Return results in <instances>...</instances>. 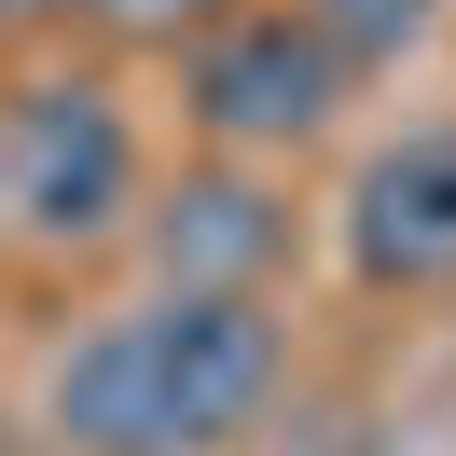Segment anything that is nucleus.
<instances>
[{
	"label": "nucleus",
	"mask_w": 456,
	"mask_h": 456,
	"mask_svg": "<svg viewBox=\"0 0 456 456\" xmlns=\"http://www.w3.org/2000/svg\"><path fill=\"white\" fill-rule=\"evenodd\" d=\"M277 401V318L249 290H152L56 360V428L84 456H222Z\"/></svg>",
	"instance_id": "f257e3e1"
},
{
	"label": "nucleus",
	"mask_w": 456,
	"mask_h": 456,
	"mask_svg": "<svg viewBox=\"0 0 456 456\" xmlns=\"http://www.w3.org/2000/svg\"><path fill=\"white\" fill-rule=\"evenodd\" d=\"M0 208L42 235V249H97V235L139 208V125L97 84H28L0 111Z\"/></svg>",
	"instance_id": "f03ea898"
},
{
	"label": "nucleus",
	"mask_w": 456,
	"mask_h": 456,
	"mask_svg": "<svg viewBox=\"0 0 456 456\" xmlns=\"http://www.w3.org/2000/svg\"><path fill=\"white\" fill-rule=\"evenodd\" d=\"M346 97V56L318 42V14H222L194 28V125L235 152H277V139H318Z\"/></svg>",
	"instance_id": "7ed1b4c3"
},
{
	"label": "nucleus",
	"mask_w": 456,
	"mask_h": 456,
	"mask_svg": "<svg viewBox=\"0 0 456 456\" xmlns=\"http://www.w3.org/2000/svg\"><path fill=\"white\" fill-rule=\"evenodd\" d=\"M346 263L373 290H443L456 277V125H415V139H387L346 180Z\"/></svg>",
	"instance_id": "20e7f679"
},
{
	"label": "nucleus",
	"mask_w": 456,
	"mask_h": 456,
	"mask_svg": "<svg viewBox=\"0 0 456 456\" xmlns=\"http://www.w3.org/2000/svg\"><path fill=\"white\" fill-rule=\"evenodd\" d=\"M277 249V208L249 180H194L167 194V290H249V263Z\"/></svg>",
	"instance_id": "39448f33"
},
{
	"label": "nucleus",
	"mask_w": 456,
	"mask_h": 456,
	"mask_svg": "<svg viewBox=\"0 0 456 456\" xmlns=\"http://www.w3.org/2000/svg\"><path fill=\"white\" fill-rule=\"evenodd\" d=\"M305 14H318V42H332L346 69H360V56H401V42L443 28V0H305Z\"/></svg>",
	"instance_id": "423d86ee"
},
{
	"label": "nucleus",
	"mask_w": 456,
	"mask_h": 456,
	"mask_svg": "<svg viewBox=\"0 0 456 456\" xmlns=\"http://www.w3.org/2000/svg\"><path fill=\"white\" fill-rule=\"evenodd\" d=\"M84 28H111V42H194V28H222L235 0H69Z\"/></svg>",
	"instance_id": "0eeeda50"
},
{
	"label": "nucleus",
	"mask_w": 456,
	"mask_h": 456,
	"mask_svg": "<svg viewBox=\"0 0 456 456\" xmlns=\"http://www.w3.org/2000/svg\"><path fill=\"white\" fill-rule=\"evenodd\" d=\"M14 14H69V0H0V28H14Z\"/></svg>",
	"instance_id": "6e6552de"
}]
</instances>
